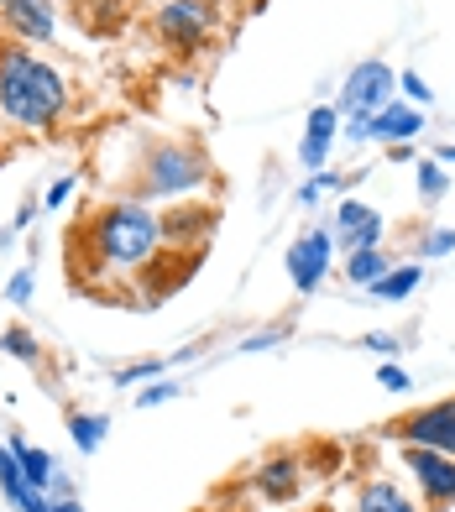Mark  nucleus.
Wrapping results in <instances>:
<instances>
[{"instance_id": "obj_9", "label": "nucleus", "mask_w": 455, "mask_h": 512, "mask_svg": "<svg viewBox=\"0 0 455 512\" xmlns=\"http://www.w3.org/2000/svg\"><path fill=\"white\" fill-rule=\"evenodd\" d=\"M403 439H408V445H429V450L455 455V398L414 413V418L403 424Z\"/></svg>"}, {"instance_id": "obj_14", "label": "nucleus", "mask_w": 455, "mask_h": 512, "mask_svg": "<svg viewBox=\"0 0 455 512\" xmlns=\"http://www.w3.org/2000/svg\"><path fill=\"white\" fill-rule=\"evenodd\" d=\"M11 450H16V460H21V476H27V486H32V492H48V486H53V455L48 450H32L27 445V439H21V434H11Z\"/></svg>"}, {"instance_id": "obj_3", "label": "nucleus", "mask_w": 455, "mask_h": 512, "mask_svg": "<svg viewBox=\"0 0 455 512\" xmlns=\"http://www.w3.org/2000/svg\"><path fill=\"white\" fill-rule=\"evenodd\" d=\"M204 178H210V162H204V152H194V147H157L152 162H147V189L168 194V199L199 189Z\"/></svg>"}, {"instance_id": "obj_35", "label": "nucleus", "mask_w": 455, "mask_h": 512, "mask_svg": "<svg viewBox=\"0 0 455 512\" xmlns=\"http://www.w3.org/2000/svg\"><path fill=\"white\" fill-rule=\"evenodd\" d=\"M440 162H455V147H440Z\"/></svg>"}, {"instance_id": "obj_7", "label": "nucleus", "mask_w": 455, "mask_h": 512, "mask_svg": "<svg viewBox=\"0 0 455 512\" xmlns=\"http://www.w3.org/2000/svg\"><path fill=\"white\" fill-rule=\"evenodd\" d=\"M408 471L419 476V486H424V497L435 502V507H445V502H455V455H445V450H429V445H408Z\"/></svg>"}, {"instance_id": "obj_23", "label": "nucleus", "mask_w": 455, "mask_h": 512, "mask_svg": "<svg viewBox=\"0 0 455 512\" xmlns=\"http://www.w3.org/2000/svg\"><path fill=\"white\" fill-rule=\"evenodd\" d=\"M445 189H450V178H445L440 162H419V194L424 199H440Z\"/></svg>"}, {"instance_id": "obj_13", "label": "nucleus", "mask_w": 455, "mask_h": 512, "mask_svg": "<svg viewBox=\"0 0 455 512\" xmlns=\"http://www.w3.org/2000/svg\"><path fill=\"white\" fill-rule=\"evenodd\" d=\"M293 486H299V460H293V455H272L262 471H257V492L272 497V502L293 497Z\"/></svg>"}, {"instance_id": "obj_6", "label": "nucleus", "mask_w": 455, "mask_h": 512, "mask_svg": "<svg viewBox=\"0 0 455 512\" xmlns=\"http://www.w3.org/2000/svg\"><path fill=\"white\" fill-rule=\"evenodd\" d=\"M330 251H335L330 230H309V236L293 241V246H288V277H293V288H299V293L320 288L325 272H330Z\"/></svg>"}, {"instance_id": "obj_5", "label": "nucleus", "mask_w": 455, "mask_h": 512, "mask_svg": "<svg viewBox=\"0 0 455 512\" xmlns=\"http://www.w3.org/2000/svg\"><path fill=\"white\" fill-rule=\"evenodd\" d=\"M393 84H398V79H393V68L382 63V58L356 63L351 79H346V95H340V110H351V115H377L382 105H388Z\"/></svg>"}, {"instance_id": "obj_25", "label": "nucleus", "mask_w": 455, "mask_h": 512, "mask_svg": "<svg viewBox=\"0 0 455 512\" xmlns=\"http://www.w3.org/2000/svg\"><path fill=\"white\" fill-rule=\"evenodd\" d=\"M142 377H163V361H131V366L116 371V382H121V387H126V382H142Z\"/></svg>"}, {"instance_id": "obj_26", "label": "nucleus", "mask_w": 455, "mask_h": 512, "mask_svg": "<svg viewBox=\"0 0 455 512\" xmlns=\"http://www.w3.org/2000/svg\"><path fill=\"white\" fill-rule=\"evenodd\" d=\"M173 398H178V382H157L136 398V408H157V403H173Z\"/></svg>"}, {"instance_id": "obj_33", "label": "nucleus", "mask_w": 455, "mask_h": 512, "mask_svg": "<svg viewBox=\"0 0 455 512\" xmlns=\"http://www.w3.org/2000/svg\"><path fill=\"white\" fill-rule=\"evenodd\" d=\"M48 512H84L74 497H58V502H48Z\"/></svg>"}, {"instance_id": "obj_19", "label": "nucleus", "mask_w": 455, "mask_h": 512, "mask_svg": "<svg viewBox=\"0 0 455 512\" xmlns=\"http://www.w3.org/2000/svg\"><path fill=\"white\" fill-rule=\"evenodd\" d=\"M382 272H388V262H382V251H377V246H367V251H351V262H346V277H351L356 288H372Z\"/></svg>"}, {"instance_id": "obj_15", "label": "nucleus", "mask_w": 455, "mask_h": 512, "mask_svg": "<svg viewBox=\"0 0 455 512\" xmlns=\"http://www.w3.org/2000/svg\"><path fill=\"white\" fill-rule=\"evenodd\" d=\"M419 283H424V272H419V267H388V272H382L367 293L377 298V304H398V298H408Z\"/></svg>"}, {"instance_id": "obj_22", "label": "nucleus", "mask_w": 455, "mask_h": 512, "mask_svg": "<svg viewBox=\"0 0 455 512\" xmlns=\"http://www.w3.org/2000/svg\"><path fill=\"white\" fill-rule=\"evenodd\" d=\"M335 189H346V178H340V173H314L309 183H304V189H299V204H314V199H320V194H335Z\"/></svg>"}, {"instance_id": "obj_28", "label": "nucleus", "mask_w": 455, "mask_h": 512, "mask_svg": "<svg viewBox=\"0 0 455 512\" xmlns=\"http://www.w3.org/2000/svg\"><path fill=\"white\" fill-rule=\"evenodd\" d=\"M445 251H455V230H429L424 256H445Z\"/></svg>"}, {"instance_id": "obj_30", "label": "nucleus", "mask_w": 455, "mask_h": 512, "mask_svg": "<svg viewBox=\"0 0 455 512\" xmlns=\"http://www.w3.org/2000/svg\"><path fill=\"white\" fill-rule=\"evenodd\" d=\"M377 382L388 387V392H403V387H408V377H403L398 366H382V371H377Z\"/></svg>"}, {"instance_id": "obj_16", "label": "nucleus", "mask_w": 455, "mask_h": 512, "mask_svg": "<svg viewBox=\"0 0 455 512\" xmlns=\"http://www.w3.org/2000/svg\"><path fill=\"white\" fill-rule=\"evenodd\" d=\"M0 492H6L11 497V507L21 512V507H32L42 492H32V486H27V476H21V460H16V450L6 445V450H0Z\"/></svg>"}, {"instance_id": "obj_11", "label": "nucleus", "mask_w": 455, "mask_h": 512, "mask_svg": "<svg viewBox=\"0 0 455 512\" xmlns=\"http://www.w3.org/2000/svg\"><path fill=\"white\" fill-rule=\"evenodd\" d=\"M335 131H340V110L335 105H314L309 110V126H304V142H299V162H304L309 173L325 168V152L335 142Z\"/></svg>"}, {"instance_id": "obj_4", "label": "nucleus", "mask_w": 455, "mask_h": 512, "mask_svg": "<svg viewBox=\"0 0 455 512\" xmlns=\"http://www.w3.org/2000/svg\"><path fill=\"white\" fill-rule=\"evenodd\" d=\"M157 32H163L173 48H184L194 53L204 37L215 32V11H210V0H168L163 11H157Z\"/></svg>"}, {"instance_id": "obj_1", "label": "nucleus", "mask_w": 455, "mask_h": 512, "mask_svg": "<svg viewBox=\"0 0 455 512\" xmlns=\"http://www.w3.org/2000/svg\"><path fill=\"white\" fill-rule=\"evenodd\" d=\"M0 110L16 126L48 131L68 110V84L53 63H42L32 48H0Z\"/></svg>"}, {"instance_id": "obj_17", "label": "nucleus", "mask_w": 455, "mask_h": 512, "mask_svg": "<svg viewBox=\"0 0 455 512\" xmlns=\"http://www.w3.org/2000/svg\"><path fill=\"white\" fill-rule=\"evenodd\" d=\"M361 512H419V507L408 502L393 481H372L367 492H361Z\"/></svg>"}, {"instance_id": "obj_20", "label": "nucleus", "mask_w": 455, "mask_h": 512, "mask_svg": "<svg viewBox=\"0 0 455 512\" xmlns=\"http://www.w3.org/2000/svg\"><path fill=\"white\" fill-rule=\"evenodd\" d=\"M168 236H194V230H215V209H178V215L163 225Z\"/></svg>"}, {"instance_id": "obj_24", "label": "nucleus", "mask_w": 455, "mask_h": 512, "mask_svg": "<svg viewBox=\"0 0 455 512\" xmlns=\"http://www.w3.org/2000/svg\"><path fill=\"white\" fill-rule=\"evenodd\" d=\"M32 288H37V277H32V272H16L11 283H6V304H16V309L32 304Z\"/></svg>"}, {"instance_id": "obj_27", "label": "nucleus", "mask_w": 455, "mask_h": 512, "mask_svg": "<svg viewBox=\"0 0 455 512\" xmlns=\"http://www.w3.org/2000/svg\"><path fill=\"white\" fill-rule=\"evenodd\" d=\"M398 89H403V95L414 100V105H429V84H424L419 74H403V79H398Z\"/></svg>"}, {"instance_id": "obj_2", "label": "nucleus", "mask_w": 455, "mask_h": 512, "mask_svg": "<svg viewBox=\"0 0 455 512\" xmlns=\"http://www.w3.org/2000/svg\"><path fill=\"white\" fill-rule=\"evenodd\" d=\"M157 241H163V225L147 204H110L95 220V256L116 272H136L152 262Z\"/></svg>"}, {"instance_id": "obj_10", "label": "nucleus", "mask_w": 455, "mask_h": 512, "mask_svg": "<svg viewBox=\"0 0 455 512\" xmlns=\"http://www.w3.org/2000/svg\"><path fill=\"white\" fill-rule=\"evenodd\" d=\"M335 241L346 246V251L377 246L382 241V215H377V209H367V204H356V199H346V204L335 209Z\"/></svg>"}, {"instance_id": "obj_32", "label": "nucleus", "mask_w": 455, "mask_h": 512, "mask_svg": "<svg viewBox=\"0 0 455 512\" xmlns=\"http://www.w3.org/2000/svg\"><path fill=\"white\" fill-rule=\"evenodd\" d=\"M367 351H382V356H388V351H398V340H393V335H367Z\"/></svg>"}, {"instance_id": "obj_8", "label": "nucleus", "mask_w": 455, "mask_h": 512, "mask_svg": "<svg viewBox=\"0 0 455 512\" xmlns=\"http://www.w3.org/2000/svg\"><path fill=\"white\" fill-rule=\"evenodd\" d=\"M0 21H6L21 42H53V32H58L53 0H0Z\"/></svg>"}, {"instance_id": "obj_31", "label": "nucleus", "mask_w": 455, "mask_h": 512, "mask_svg": "<svg viewBox=\"0 0 455 512\" xmlns=\"http://www.w3.org/2000/svg\"><path fill=\"white\" fill-rule=\"evenodd\" d=\"M68 194H74V178H58L53 189H48V209H58V204H63Z\"/></svg>"}, {"instance_id": "obj_34", "label": "nucleus", "mask_w": 455, "mask_h": 512, "mask_svg": "<svg viewBox=\"0 0 455 512\" xmlns=\"http://www.w3.org/2000/svg\"><path fill=\"white\" fill-rule=\"evenodd\" d=\"M21 512H48V497H37L32 507H21Z\"/></svg>"}, {"instance_id": "obj_21", "label": "nucleus", "mask_w": 455, "mask_h": 512, "mask_svg": "<svg viewBox=\"0 0 455 512\" xmlns=\"http://www.w3.org/2000/svg\"><path fill=\"white\" fill-rule=\"evenodd\" d=\"M0 351H6V356H16V361H27V366H37V340L27 335V330H6V335H0Z\"/></svg>"}, {"instance_id": "obj_29", "label": "nucleus", "mask_w": 455, "mask_h": 512, "mask_svg": "<svg viewBox=\"0 0 455 512\" xmlns=\"http://www.w3.org/2000/svg\"><path fill=\"white\" fill-rule=\"evenodd\" d=\"M346 136H351V142H372V115H351Z\"/></svg>"}, {"instance_id": "obj_12", "label": "nucleus", "mask_w": 455, "mask_h": 512, "mask_svg": "<svg viewBox=\"0 0 455 512\" xmlns=\"http://www.w3.org/2000/svg\"><path fill=\"white\" fill-rule=\"evenodd\" d=\"M424 131V115L414 105H382L372 115V136L377 142H408V136H419Z\"/></svg>"}, {"instance_id": "obj_18", "label": "nucleus", "mask_w": 455, "mask_h": 512, "mask_svg": "<svg viewBox=\"0 0 455 512\" xmlns=\"http://www.w3.org/2000/svg\"><path fill=\"white\" fill-rule=\"evenodd\" d=\"M105 413H74L68 418V434H74V445L84 450V455H95L100 445H105Z\"/></svg>"}]
</instances>
